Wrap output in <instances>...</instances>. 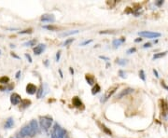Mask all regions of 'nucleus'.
Returning <instances> with one entry per match:
<instances>
[{"mask_svg": "<svg viewBox=\"0 0 168 138\" xmlns=\"http://www.w3.org/2000/svg\"><path fill=\"white\" fill-rule=\"evenodd\" d=\"M65 131L63 128L61 127L58 123H55L52 128V131L51 133V137L52 138H64L65 135Z\"/></svg>", "mask_w": 168, "mask_h": 138, "instance_id": "1", "label": "nucleus"}, {"mask_svg": "<svg viewBox=\"0 0 168 138\" xmlns=\"http://www.w3.org/2000/svg\"><path fill=\"white\" fill-rule=\"evenodd\" d=\"M39 123H40V126L41 128L47 132L48 130L51 128L52 126V118L50 117V116H44V117H40L39 118Z\"/></svg>", "mask_w": 168, "mask_h": 138, "instance_id": "2", "label": "nucleus"}, {"mask_svg": "<svg viewBox=\"0 0 168 138\" xmlns=\"http://www.w3.org/2000/svg\"><path fill=\"white\" fill-rule=\"evenodd\" d=\"M118 88H119V85H113L111 86L110 88L108 89V90H106V92L105 93V95L102 97V99H101V102L102 103H105L108 98H110V96L115 92L116 90H118Z\"/></svg>", "mask_w": 168, "mask_h": 138, "instance_id": "3", "label": "nucleus"}, {"mask_svg": "<svg viewBox=\"0 0 168 138\" xmlns=\"http://www.w3.org/2000/svg\"><path fill=\"white\" fill-rule=\"evenodd\" d=\"M20 135L22 137H25V136H34L35 134L33 133L31 126L29 124H27L23 128H21V130L20 131Z\"/></svg>", "mask_w": 168, "mask_h": 138, "instance_id": "4", "label": "nucleus"}, {"mask_svg": "<svg viewBox=\"0 0 168 138\" xmlns=\"http://www.w3.org/2000/svg\"><path fill=\"white\" fill-rule=\"evenodd\" d=\"M138 35L140 37H147V38H154V37H161V34L160 33L156 32H149V31H144V32H139Z\"/></svg>", "mask_w": 168, "mask_h": 138, "instance_id": "5", "label": "nucleus"}, {"mask_svg": "<svg viewBox=\"0 0 168 138\" xmlns=\"http://www.w3.org/2000/svg\"><path fill=\"white\" fill-rule=\"evenodd\" d=\"M160 104V108H161V112H162V115L163 116H166L168 113V106L166 104V102L164 101L163 99H161L159 101Z\"/></svg>", "mask_w": 168, "mask_h": 138, "instance_id": "6", "label": "nucleus"}, {"mask_svg": "<svg viewBox=\"0 0 168 138\" xmlns=\"http://www.w3.org/2000/svg\"><path fill=\"white\" fill-rule=\"evenodd\" d=\"M10 102L13 106H17L21 102V97L18 93H12L10 96Z\"/></svg>", "mask_w": 168, "mask_h": 138, "instance_id": "7", "label": "nucleus"}, {"mask_svg": "<svg viewBox=\"0 0 168 138\" xmlns=\"http://www.w3.org/2000/svg\"><path fill=\"white\" fill-rule=\"evenodd\" d=\"M40 21H43V22H54L55 18L53 15H51V14H44L40 18Z\"/></svg>", "mask_w": 168, "mask_h": 138, "instance_id": "8", "label": "nucleus"}, {"mask_svg": "<svg viewBox=\"0 0 168 138\" xmlns=\"http://www.w3.org/2000/svg\"><path fill=\"white\" fill-rule=\"evenodd\" d=\"M37 88L36 85H34L33 83H28L26 86V92L28 93V94H30V95H33V94H35L36 92H37Z\"/></svg>", "mask_w": 168, "mask_h": 138, "instance_id": "9", "label": "nucleus"}, {"mask_svg": "<svg viewBox=\"0 0 168 138\" xmlns=\"http://www.w3.org/2000/svg\"><path fill=\"white\" fill-rule=\"evenodd\" d=\"M72 104H73L74 106H76V107H78V108L84 109L83 104H82V102L80 101V99H79L78 96H75V97L72 98Z\"/></svg>", "mask_w": 168, "mask_h": 138, "instance_id": "10", "label": "nucleus"}, {"mask_svg": "<svg viewBox=\"0 0 168 138\" xmlns=\"http://www.w3.org/2000/svg\"><path fill=\"white\" fill-rule=\"evenodd\" d=\"M45 49H46V46H45L44 44H38L37 46H36V47L34 48V53H35L36 55H39V54H41V53L44 51Z\"/></svg>", "mask_w": 168, "mask_h": 138, "instance_id": "11", "label": "nucleus"}, {"mask_svg": "<svg viewBox=\"0 0 168 138\" xmlns=\"http://www.w3.org/2000/svg\"><path fill=\"white\" fill-rule=\"evenodd\" d=\"M133 91H134V89H133V88H126V89H124L122 91H121V92L118 94L117 98H118V99H121V98H122L123 96L128 95V94L132 93Z\"/></svg>", "mask_w": 168, "mask_h": 138, "instance_id": "12", "label": "nucleus"}, {"mask_svg": "<svg viewBox=\"0 0 168 138\" xmlns=\"http://www.w3.org/2000/svg\"><path fill=\"white\" fill-rule=\"evenodd\" d=\"M29 125L31 126L34 134H36V133H38V124H37V120H35V119H34V120H31L30 123H29Z\"/></svg>", "mask_w": 168, "mask_h": 138, "instance_id": "13", "label": "nucleus"}, {"mask_svg": "<svg viewBox=\"0 0 168 138\" xmlns=\"http://www.w3.org/2000/svg\"><path fill=\"white\" fill-rule=\"evenodd\" d=\"M97 124H98V126H99L100 128H101V130L104 132L105 133H106V134H108V135H111L112 134V133H111V131L108 129V128L105 126V124H102V123H100L99 121H97Z\"/></svg>", "mask_w": 168, "mask_h": 138, "instance_id": "14", "label": "nucleus"}, {"mask_svg": "<svg viewBox=\"0 0 168 138\" xmlns=\"http://www.w3.org/2000/svg\"><path fill=\"white\" fill-rule=\"evenodd\" d=\"M85 79H86V81L88 82V84L89 85H94V77L93 76V75L91 74H86L85 75Z\"/></svg>", "mask_w": 168, "mask_h": 138, "instance_id": "15", "label": "nucleus"}, {"mask_svg": "<svg viewBox=\"0 0 168 138\" xmlns=\"http://www.w3.org/2000/svg\"><path fill=\"white\" fill-rule=\"evenodd\" d=\"M30 105H31V101H30V100H28V99L21 100L20 108H21V109H25V108H26V107H28V106H30Z\"/></svg>", "mask_w": 168, "mask_h": 138, "instance_id": "16", "label": "nucleus"}, {"mask_svg": "<svg viewBox=\"0 0 168 138\" xmlns=\"http://www.w3.org/2000/svg\"><path fill=\"white\" fill-rule=\"evenodd\" d=\"M14 124V119L12 118H9L7 120H6V123H5V128L6 129H10Z\"/></svg>", "mask_w": 168, "mask_h": 138, "instance_id": "17", "label": "nucleus"}, {"mask_svg": "<svg viewBox=\"0 0 168 138\" xmlns=\"http://www.w3.org/2000/svg\"><path fill=\"white\" fill-rule=\"evenodd\" d=\"M124 41H125V38H124V37H121V39H114L113 42H112V44H113V46H114L115 48H118L121 43H123Z\"/></svg>", "mask_w": 168, "mask_h": 138, "instance_id": "18", "label": "nucleus"}, {"mask_svg": "<svg viewBox=\"0 0 168 138\" xmlns=\"http://www.w3.org/2000/svg\"><path fill=\"white\" fill-rule=\"evenodd\" d=\"M100 90H101V88H100L99 84L95 83V85L94 86V88L92 89V94H93V95H95V94H97V93L99 92Z\"/></svg>", "mask_w": 168, "mask_h": 138, "instance_id": "19", "label": "nucleus"}, {"mask_svg": "<svg viewBox=\"0 0 168 138\" xmlns=\"http://www.w3.org/2000/svg\"><path fill=\"white\" fill-rule=\"evenodd\" d=\"M166 54H167V51H163V52L156 53V54H154V55H153L152 59H153V60H155V59L162 58V57H163V56H165Z\"/></svg>", "mask_w": 168, "mask_h": 138, "instance_id": "20", "label": "nucleus"}, {"mask_svg": "<svg viewBox=\"0 0 168 138\" xmlns=\"http://www.w3.org/2000/svg\"><path fill=\"white\" fill-rule=\"evenodd\" d=\"M79 31V30H74V31H69V32H65L61 34V37H67V36H70V35H74V34H78Z\"/></svg>", "mask_w": 168, "mask_h": 138, "instance_id": "21", "label": "nucleus"}, {"mask_svg": "<svg viewBox=\"0 0 168 138\" xmlns=\"http://www.w3.org/2000/svg\"><path fill=\"white\" fill-rule=\"evenodd\" d=\"M9 81H10V79L7 76H3V77L0 78V83L1 84H7Z\"/></svg>", "mask_w": 168, "mask_h": 138, "instance_id": "22", "label": "nucleus"}, {"mask_svg": "<svg viewBox=\"0 0 168 138\" xmlns=\"http://www.w3.org/2000/svg\"><path fill=\"white\" fill-rule=\"evenodd\" d=\"M42 95H43V85H40L37 90V98H41Z\"/></svg>", "mask_w": 168, "mask_h": 138, "instance_id": "23", "label": "nucleus"}, {"mask_svg": "<svg viewBox=\"0 0 168 138\" xmlns=\"http://www.w3.org/2000/svg\"><path fill=\"white\" fill-rule=\"evenodd\" d=\"M43 28L48 29V30H50V31H56V30H58V27L55 26V25H44Z\"/></svg>", "mask_w": 168, "mask_h": 138, "instance_id": "24", "label": "nucleus"}, {"mask_svg": "<svg viewBox=\"0 0 168 138\" xmlns=\"http://www.w3.org/2000/svg\"><path fill=\"white\" fill-rule=\"evenodd\" d=\"M116 63L118 64H120V65H125L128 63V61L125 60V59H117L116 60Z\"/></svg>", "mask_w": 168, "mask_h": 138, "instance_id": "25", "label": "nucleus"}, {"mask_svg": "<svg viewBox=\"0 0 168 138\" xmlns=\"http://www.w3.org/2000/svg\"><path fill=\"white\" fill-rule=\"evenodd\" d=\"M36 43H37V40L36 39H33V40H30L28 42L24 43V46H26V47H28V46H35Z\"/></svg>", "mask_w": 168, "mask_h": 138, "instance_id": "26", "label": "nucleus"}, {"mask_svg": "<svg viewBox=\"0 0 168 138\" xmlns=\"http://www.w3.org/2000/svg\"><path fill=\"white\" fill-rule=\"evenodd\" d=\"M33 32V29L32 28H28V29H25V30H23V31H20L19 32V34H31V33Z\"/></svg>", "mask_w": 168, "mask_h": 138, "instance_id": "27", "label": "nucleus"}, {"mask_svg": "<svg viewBox=\"0 0 168 138\" xmlns=\"http://www.w3.org/2000/svg\"><path fill=\"white\" fill-rule=\"evenodd\" d=\"M139 77H140V79H141L143 81L146 80V76H145V73H144L143 70H140V71H139Z\"/></svg>", "mask_w": 168, "mask_h": 138, "instance_id": "28", "label": "nucleus"}, {"mask_svg": "<svg viewBox=\"0 0 168 138\" xmlns=\"http://www.w3.org/2000/svg\"><path fill=\"white\" fill-rule=\"evenodd\" d=\"M73 41H74V38H68L67 40H65V42L63 43V45H64V46H68L69 44H71Z\"/></svg>", "mask_w": 168, "mask_h": 138, "instance_id": "29", "label": "nucleus"}, {"mask_svg": "<svg viewBox=\"0 0 168 138\" xmlns=\"http://www.w3.org/2000/svg\"><path fill=\"white\" fill-rule=\"evenodd\" d=\"M136 48H131V49H129L128 50H127V53L128 54H131V53H134V52H136Z\"/></svg>", "mask_w": 168, "mask_h": 138, "instance_id": "30", "label": "nucleus"}, {"mask_svg": "<svg viewBox=\"0 0 168 138\" xmlns=\"http://www.w3.org/2000/svg\"><path fill=\"white\" fill-rule=\"evenodd\" d=\"M119 74H120V76H121V78H122V79H125L126 78V74L122 71V70H120V72H119Z\"/></svg>", "mask_w": 168, "mask_h": 138, "instance_id": "31", "label": "nucleus"}, {"mask_svg": "<svg viewBox=\"0 0 168 138\" xmlns=\"http://www.w3.org/2000/svg\"><path fill=\"white\" fill-rule=\"evenodd\" d=\"M113 31H110V30H106V31H101L100 32V34L101 35H103V34H113Z\"/></svg>", "mask_w": 168, "mask_h": 138, "instance_id": "32", "label": "nucleus"}, {"mask_svg": "<svg viewBox=\"0 0 168 138\" xmlns=\"http://www.w3.org/2000/svg\"><path fill=\"white\" fill-rule=\"evenodd\" d=\"M92 42V40L90 39V40H86V41H84V42H82L81 44H80V46H85V45H87V44H90V43Z\"/></svg>", "mask_w": 168, "mask_h": 138, "instance_id": "33", "label": "nucleus"}, {"mask_svg": "<svg viewBox=\"0 0 168 138\" xmlns=\"http://www.w3.org/2000/svg\"><path fill=\"white\" fill-rule=\"evenodd\" d=\"M161 83H162V86H163V88H164V89H165L166 90H168V86L165 84V82H164L163 80H162V82H161Z\"/></svg>", "mask_w": 168, "mask_h": 138, "instance_id": "34", "label": "nucleus"}, {"mask_svg": "<svg viewBox=\"0 0 168 138\" xmlns=\"http://www.w3.org/2000/svg\"><path fill=\"white\" fill-rule=\"evenodd\" d=\"M149 47H151V43H145L144 44V46H143V48H149Z\"/></svg>", "mask_w": 168, "mask_h": 138, "instance_id": "35", "label": "nucleus"}, {"mask_svg": "<svg viewBox=\"0 0 168 138\" xmlns=\"http://www.w3.org/2000/svg\"><path fill=\"white\" fill-rule=\"evenodd\" d=\"M25 57L27 58V60H28V62H29V63H32V58L29 54H27L26 53V54H25Z\"/></svg>", "mask_w": 168, "mask_h": 138, "instance_id": "36", "label": "nucleus"}, {"mask_svg": "<svg viewBox=\"0 0 168 138\" xmlns=\"http://www.w3.org/2000/svg\"><path fill=\"white\" fill-rule=\"evenodd\" d=\"M60 56H61V51H58L57 54H56V61L57 62H59V60H60Z\"/></svg>", "mask_w": 168, "mask_h": 138, "instance_id": "37", "label": "nucleus"}, {"mask_svg": "<svg viewBox=\"0 0 168 138\" xmlns=\"http://www.w3.org/2000/svg\"><path fill=\"white\" fill-rule=\"evenodd\" d=\"M163 0H158V1L156 2V3H155V4H156L157 6H161V5H163Z\"/></svg>", "mask_w": 168, "mask_h": 138, "instance_id": "38", "label": "nucleus"}, {"mask_svg": "<svg viewBox=\"0 0 168 138\" xmlns=\"http://www.w3.org/2000/svg\"><path fill=\"white\" fill-rule=\"evenodd\" d=\"M100 59H102V60H105V61H109V58L108 57H105V56H99Z\"/></svg>", "mask_w": 168, "mask_h": 138, "instance_id": "39", "label": "nucleus"}, {"mask_svg": "<svg viewBox=\"0 0 168 138\" xmlns=\"http://www.w3.org/2000/svg\"><path fill=\"white\" fill-rule=\"evenodd\" d=\"M153 73H154V75H155V77H156V78H159V74H158L157 70L153 69Z\"/></svg>", "mask_w": 168, "mask_h": 138, "instance_id": "40", "label": "nucleus"}, {"mask_svg": "<svg viewBox=\"0 0 168 138\" xmlns=\"http://www.w3.org/2000/svg\"><path fill=\"white\" fill-rule=\"evenodd\" d=\"M20 75H21V71H18V72L16 73V79H19V78H20Z\"/></svg>", "mask_w": 168, "mask_h": 138, "instance_id": "41", "label": "nucleus"}, {"mask_svg": "<svg viewBox=\"0 0 168 138\" xmlns=\"http://www.w3.org/2000/svg\"><path fill=\"white\" fill-rule=\"evenodd\" d=\"M11 55H12V56H13V57H14V58H16V59H20V57H19V56H18V55H16L15 53L11 52Z\"/></svg>", "mask_w": 168, "mask_h": 138, "instance_id": "42", "label": "nucleus"}, {"mask_svg": "<svg viewBox=\"0 0 168 138\" xmlns=\"http://www.w3.org/2000/svg\"><path fill=\"white\" fill-rule=\"evenodd\" d=\"M141 41H142V38H140V37H139V38H136V39L135 40V42H141Z\"/></svg>", "mask_w": 168, "mask_h": 138, "instance_id": "43", "label": "nucleus"}, {"mask_svg": "<svg viewBox=\"0 0 168 138\" xmlns=\"http://www.w3.org/2000/svg\"><path fill=\"white\" fill-rule=\"evenodd\" d=\"M69 71H70V73H71V75H73L74 74V70L72 67H69Z\"/></svg>", "mask_w": 168, "mask_h": 138, "instance_id": "44", "label": "nucleus"}, {"mask_svg": "<svg viewBox=\"0 0 168 138\" xmlns=\"http://www.w3.org/2000/svg\"><path fill=\"white\" fill-rule=\"evenodd\" d=\"M59 73H60V76H61V78H63V74H62V71H61V70H59Z\"/></svg>", "mask_w": 168, "mask_h": 138, "instance_id": "45", "label": "nucleus"}, {"mask_svg": "<svg viewBox=\"0 0 168 138\" xmlns=\"http://www.w3.org/2000/svg\"><path fill=\"white\" fill-rule=\"evenodd\" d=\"M0 138H2V137H0Z\"/></svg>", "mask_w": 168, "mask_h": 138, "instance_id": "46", "label": "nucleus"}, {"mask_svg": "<svg viewBox=\"0 0 168 138\" xmlns=\"http://www.w3.org/2000/svg\"><path fill=\"white\" fill-rule=\"evenodd\" d=\"M10 138H12V137H10Z\"/></svg>", "mask_w": 168, "mask_h": 138, "instance_id": "47", "label": "nucleus"}, {"mask_svg": "<svg viewBox=\"0 0 168 138\" xmlns=\"http://www.w3.org/2000/svg\"><path fill=\"white\" fill-rule=\"evenodd\" d=\"M0 52H1V51H0Z\"/></svg>", "mask_w": 168, "mask_h": 138, "instance_id": "48", "label": "nucleus"}, {"mask_svg": "<svg viewBox=\"0 0 168 138\" xmlns=\"http://www.w3.org/2000/svg\"><path fill=\"white\" fill-rule=\"evenodd\" d=\"M66 138H67V137H66Z\"/></svg>", "mask_w": 168, "mask_h": 138, "instance_id": "49", "label": "nucleus"}]
</instances>
